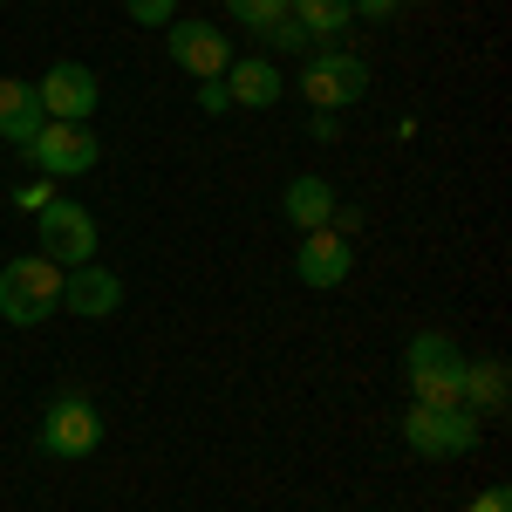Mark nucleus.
<instances>
[{"instance_id":"412c9836","label":"nucleus","mask_w":512,"mask_h":512,"mask_svg":"<svg viewBox=\"0 0 512 512\" xmlns=\"http://www.w3.org/2000/svg\"><path fill=\"white\" fill-rule=\"evenodd\" d=\"M349 14H362V21H396L403 0H349Z\"/></svg>"},{"instance_id":"20e7f679","label":"nucleus","mask_w":512,"mask_h":512,"mask_svg":"<svg viewBox=\"0 0 512 512\" xmlns=\"http://www.w3.org/2000/svg\"><path fill=\"white\" fill-rule=\"evenodd\" d=\"M55 308H62V267H55V260L21 253V260L0 267V321L35 328V321H48Z\"/></svg>"},{"instance_id":"6e6552de","label":"nucleus","mask_w":512,"mask_h":512,"mask_svg":"<svg viewBox=\"0 0 512 512\" xmlns=\"http://www.w3.org/2000/svg\"><path fill=\"white\" fill-rule=\"evenodd\" d=\"M35 96H41V117L48 123H89L96 103H103V82H96L89 62H55V69L35 82Z\"/></svg>"},{"instance_id":"f257e3e1","label":"nucleus","mask_w":512,"mask_h":512,"mask_svg":"<svg viewBox=\"0 0 512 512\" xmlns=\"http://www.w3.org/2000/svg\"><path fill=\"white\" fill-rule=\"evenodd\" d=\"M465 362L472 355L458 349L451 335H410L403 342V383H410V403H465Z\"/></svg>"},{"instance_id":"0eeeda50","label":"nucleus","mask_w":512,"mask_h":512,"mask_svg":"<svg viewBox=\"0 0 512 512\" xmlns=\"http://www.w3.org/2000/svg\"><path fill=\"white\" fill-rule=\"evenodd\" d=\"M21 158L35 164L48 185H62V178H82V171H96L103 158V144H96V130L89 123H41V137L21 151Z\"/></svg>"},{"instance_id":"ddd939ff","label":"nucleus","mask_w":512,"mask_h":512,"mask_svg":"<svg viewBox=\"0 0 512 512\" xmlns=\"http://www.w3.org/2000/svg\"><path fill=\"white\" fill-rule=\"evenodd\" d=\"M335 205H342V198H335V185H328L321 171H294V178H287V192H280V212H287V226H294V233H321Z\"/></svg>"},{"instance_id":"a211bd4d","label":"nucleus","mask_w":512,"mask_h":512,"mask_svg":"<svg viewBox=\"0 0 512 512\" xmlns=\"http://www.w3.org/2000/svg\"><path fill=\"white\" fill-rule=\"evenodd\" d=\"M280 14H287V0H226V21L246 28V35H267Z\"/></svg>"},{"instance_id":"7ed1b4c3","label":"nucleus","mask_w":512,"mask_h":512,"mask_svg":"<svg viewBox=\"0 0 512 512\" xmlns=\"http://www.w3.org/2000/svg\"><path fill=\"white\" fill-rule=\"evenodd\" d=\"M478 437H485V417H472L465 403H410L403 410V444L417 451V458H465L478 451Z\"/></svg>"},{"instance_id":"4be33fe9","label":"nucleus","mask_w":512,"mask_h":512,"mask_svg":"<svg viewBox=\"0 0 512 512\" xmlns=\"http://www.w3.org/2000/svg\"><path fill=\"white\" fill-rule=\"evenodd\" d=\"M48 198H55V185H48V178H35V185H21V192H14V205H21V212H41Z\"/></svg>"},{"instance_id":"2eb2a0df","label":"nucleus","mask_w":512,"mask_h":512,"mask_svg":"<svg viewBox=\"0 0 512 512\" xmlns=\"http://www.w3.org/2000/svg\"><path fill=\"white\" fill-rule=\"evenodd\" d=\"M465 410L472 417H499L506 410V362H465Z\"/></svg>"},{"instance_id":"1a4fd4ad","label":"nucleus","mask_w":512,"mask_h":512,"mask_svg":"<svg viewBox=\"0 0 512 512\" xmlns=\"http://www.w3.org/2000/svg\"><path fill=\"white\" fill-rule=\"evenodd\" d=\"M164 55L192 82H205V76H226V62H233L239 48L226 41L219 21H171V28H164Z\"/></svg>"},{"instance_id":"b1692460","label":"nucleus","mask_w":512,"mask_h":512,"mask_svg":"<svg viewBox=\"0 0 512 512\" xmlns=\"http://www.w3.org/2000/svg\"><path fill=\"white\" fill-rule=\"evenodd\" d=\"M308 130H315L321 144H335V137H342V117H335V110H308Z\"/></svg>"},{"instance_id":"4468645a","label":"nucleus","mask_w":512,"mask_h":512,"mask_svg":"<svg viewBox=\"0 0 512 512\" xmlns=\"http://www.w3.org/2000/svg\"><path fill=\"white\" fill-rule=\"evenodd\" d=\"M41 96H35V82H21V76H0V144H14V151H28L41 137Z\"/></svg>"},{"instance_id":"423d86ee","label":"nucleus","mask_w":512,"mask_h":512,"mask_svg":"<svg viewBox=\"0 0 512 512\" xmlns=\"http://www.w3.org/2000/svg\"><path fill=\"white\" fill-rule=\"evenodd\" d=\"M35 444L48 451V458H89V451L103 444V410H96L82 390H62L48 410H41Z\"/></svg>"},{"instance_id":"5701e85b","label":"nucleus","mask_w":512,"mask_h":512,"mask_svg":"<svg viewBox=\"0 0 512 512\" xmlns=\"http://www.w3.org/2000/svg\"><path fill=\"white\" fill-rule=\"evenodd\" d=\"M465 512H512V492H506V485H485V492H478Z\"/></svg>"},{"instance_id":"dca6fc26","label":"nucleus","mask_w":512,"mask_h":512,"mask_svg":"<svg viewBox=\"0 0 512 512\" xmlns=\"http://www.w3.org/2000/svg\"><path fill=\"white\" fill-rule=\"evenodd\" d=\"M287 14L308 28V41H335V35H349V0H287Z\"/></svg>"},{"instance_id":"9b49d317","label":"nucleus","mask_w":512,"mask_h":512,"mask_svg":"<svg viewBox=\"0 0 512 512\" xmlns=\"http://www.w3.org/2000/svg\"><path fill=\"white\" fill-rule=\"evenodd\" d=\"M62 308L82 321H110L123 308V280L103 267V260H89V267H62Z\"/></svg>"},{"instance_id":"f3484780","label":"nucleus","mask_w":512,"mask_h":512,"mask_svg":"<svg viewBox=\"0 0 512 512\" xmlns=\"http://www.w3.org/2000/svg\"><path fill=\"white\" fill-rule=\"evenodd\" d=\"M253 41H260V55H267V62H280V55H308V28H301L294 14H280L274 28H267V35H253Z\"/></svg>"},{"instance_id":"9d476101","label":"nucleus","mask_w":512,"mask_h":512,"mask_svg":"<svg viewBox=\"0 0 512 512\" xmlns=\"http://www.w3.org/2000/svg\"><path fill=\"white\" fill-rule=\"evenodd\" d=\"M349 267H355V239L328 233V226H321V233H301V246H294V280H301V287H315V294L342 287Z\"/></svg>"},{"instance_id":"aec40b11","label":"nucleus","mask_w":512,"mask_h":512,"mask_svg":"<svg viewBox=\"0 0 512 512\" xmlns=\"http://www.w3.org/2000/svg\"><path fill=\"white\" fill-rule=\"evenodd\" d=\"M198 110H205V117H226V110H233V96H226V82H219V76L198 82Z\"/></svg>"},{"instance_id":"f03ea898","label":"nucleus","mask_w":512,"mask_h":512,"mask_svg":"<svg viewBox=\"0 0 512 512\" xmlns=\"http://www.w3.org/2000/svg\"><path fill=\"white\" fill-rule=\"evenodd\" d=\"M301 96H308V110H335L342 117L349 103L369 96V62L355 48H342V41H321V48L301 55Z\"/></svg>"},{"instance_id":"f8f14e48","label":"nucleus","mask_w":512,"mask_h":512,"mask_svg":"<svg viewBox=\"0 0 512 512\" xmlns=\"http://www.w3.org/2000/svg\"><path fill=\"white\" fill-rule=\"evenodd\" d=\"M219 82H226L233 110H274L280 96H287V82H280V62H267V55H233Z\"/></svg>"},{"instance_id":"39448f33","label":"nucleus","mask_w":512,"mask_h":512,"mask_svg":"<svg viewBox=\"0 0 512 512\" xmlns=\"http://www.w3.org/2000/svg\"><path fill=\"white\" fill-rule=\"evenodd\" d=\"M35 239H41V260H55V267H89L96 246H103L89 205H76V198H62V192L35 212Z\"/></svg>"},{"instance_id":"6ab92c4d","label":"nucleus","mask_w":512,"mask_h":512,"mask_svg":"<svg viewBox=\"0 0 512 512\" xmlns=\"http://www.w3.org/2000/svg\"><path fill=\"white\" fill-rule=\"evenodd\" d=\"M123 14H130L137 28H171V21H178V0H123Z\"/></svg>"}]
</instances>
